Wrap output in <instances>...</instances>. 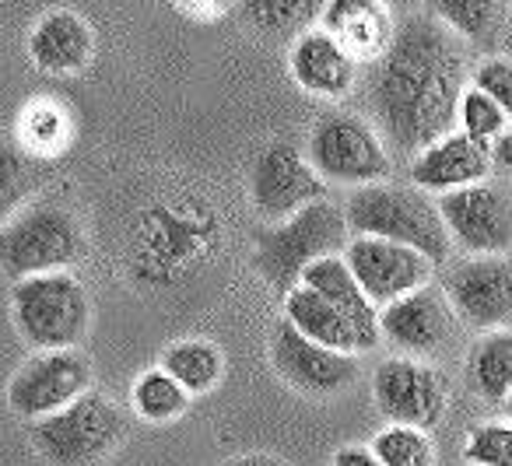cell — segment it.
<instances>
[{
	"instance_id": "11",
	"label": "cell",
	"mask_w": 512,
	"mask_h": 466,
	"mask_svg": "<svg viewBox=\"0 0 512 466\" xmlns=\"http://www.w3.org/2000/svg\"><path fill=\"white\" fill-rule=\"evenodd\" d=\"M456 319L477 333L512 330V263L505 256H470L442 281Z\"/></svg>"
},
{
	"instance_id": "23",
	"label": "cell",
	"mask_w": 512,
	"mask_h": 466,
	"mask_svg": "<svg viewBox=\"0 0 512 466\" xmlns=\"http://www.w3.org/2000/svg\"><path fill=\"white\" fill-rule=\"evenodd\" d=\"M186 393H211L221 382V372H225V358L221 351L211 344V340H176V344L165 347L162 365Z\"/></svg>"
},
{
	"instance_id": "36",
	"label": "cell",
	"mask_w": 512,
	"mask_h": 466,
	"mask_svg": "<svg viewBox=\"0 0 512 466\" xmlns=\"http://www.w3.org/2000/svg\"><path fill=\"white\" fill-rule=\"evenodd\" d=\"M509 137H512V134H509Z\"/></svg>"
},
{
	"instance_id": "3",
	"label": "cell",
	"mask_w": 512,
	"mask_h": 466,
	"mask_svg": "<svg viewBox=\"0 0 512 466\" xmlns=\"http://www.w3.org/2000/svg\"><path fill=\"white\" fill-rule=\"evenodd\" d=\"M348 242L351 228L341 207L330 204V200H316L295 218L256 232L253 267L278 295L288 298L302 284L309 267L330 260V256H341Z\"/></svg>"
},
{
	"instance_id": "6",
	"label": "cell",
	"mask_w": 512,
	"mask_h": 466,
	"mask_svg": "<svg viewBox=\"0 0 512 466\" xmlns=\"http://www.w3.org/2000/svg\"><path fill=\"white\" fill-rule=\"evenodd\" d=\"M306 158L323 183L358 186V190L383 183L393 172V155L386 151L372 120L344 109H330L316 120Z\"/></svg>"
},
{
	"instance_id": "5",
	"label": "cell",
	"mask_w": 512,
	"mask_h": 466,
	"mask_svg": "<svg viewBox=\"0 0 512 466\" xmlns=\"http://www.w3.org/2000/svg\"><path fill=\"white\" fill-rule=\"evenodd\" d=\"M11 316L25 344L39 351H78L92 323L88 291L71 270L39 274L15 284Z\"/></svg>"
},
{
	"instance_id": "24",
	"label": "cell",
	"mask_w": 512,
	"mask_h": 466,
	"mask_svg": "<svg viewBox=\"0 0 512 466\" xmlns=\"http://www.w3.org/2000/svg\"><path fill=\"white\" fill-rule=\"evenodd\" d=\"M130 403H134L141 421L165 424V421H176L190 407V393L165 368H151V372L137 375L134 389H130Z\"/></svg>"
},
{
	"instance_id": "8",
	"label": "cell",
	"mask_w": 512,
	"mask_h": 466,
	"mask_svg": "<svg viewBox=\"0 0 512 466\" xmlns=\"http://www.w3.org/2000/svg\"><path fill=\"white\" fill-rule=\"evenodd\" d=\"M323 193L327 183L316 176L309 158L295 144L274 141L256 155L249 172V200H253V211L271 225L295 218L309 204L323 200Z\"/></svg>"
},
{
	"instance_id": "7",
	"label": "cell",
	"mask_w": 512,
	"mask_h": 466,
	"mask_svg": "<svg viewBox=\"0 0 512 466\" xmlns=\"http://www.w3.org/2000/svg\"><path fill=\"white\" fill-rule=\"evenodd\" d=\"M123 431H127L123 410L92 389L71 407L32 424V445L53 466H92L116 449Z\"/></svg>"
},
{
	"instance_id": "16",
	"label": "cell",
	"mask_w": 512,
	"mask_h": 466,
	"mask_svg": "<svg viewBox=\"0 0 512 466\" xmlns=\"http://www.w3.org/2000/svg\"><path fill=\"white\" fill-rule=\"evenodd\" d=\"M488 172H491V148L470 141L460 130L435 141L432 148H425L411 162L414 186L425 193H439V197H446L453 190H467V186L477 183H488Z\"/></svg>"
},
{
	"instance_id": "28",
	"label": "cell",
	"mask_w": 512,
	"mask_h": 466,
	"mask_svg": "<svg viewBox=\"0 0 512 466\" xmlns=\"http://www.w3.org/2000/svg\"><path fill=\"white\" fill-rule=\"evenodd\" d=\"M456 123H460V134H467L470 141L477 144H488L491 141H502L505 137V127H509V116L502 113L498 102H491L481 88L467 85L460 99V109H456Z\"/></svg>"
},
{
	"instance_id": "34",
	"label": "cell",
	"mask_w": 512,
	"mask_h": 466,
	"mask_svg": "<svg viewBox=\"0 0 512 466\" xmlns=\"http://www.w3.org/2000/svg\"><path fill=\"white\" fill-rule=\"evenodd\" d=\"M225 466H288L281 456H274V452H242V456L228 459Z\"/></svg>"
},
{
	"instance_id": "1",
	"label": "cell",
	"mask_w": 512,
	"mask_h": 466,
	"mask_svg": "<svg viewBox=\"0 0 512 466\" xmlns=\"http://www.w3.org/2000/svg\"><path fill=\"white\" fill-rule=\"evenodd\" d=\"M467 92V50L460 36L428 11L397 18L393 43L369 64L365 99L372 127L386 151L418 158L425 148L453 134L456 109Z\"/></svg>"
},
{
	"instance_id": "31",
	"label": "cell",
	"mask_w": 512,
	"mask_h": 466,
	"mask_svg": "<svg viewBox=\"0 0 512 466\" xmlns=\"http://www.w3.org/2000/svg\"><path fill=\"white\" fill-rule=\"evenodd\" d=\"M474 88H481L491 102L502 106V113L512 120V60L488 57L474 67Z\"/></svg>"
},
{
	"instance_id": "26",
	"label": "cell",
	"mask_w": 512,
	"mask_h": 466,
	"mask_svg": "<svg viewBox=\"0 0 512 466\" xmlns=\"http://www.w3.org/2000/svg\"><path fill=\"white\" fill-rule=\"evenodd\" d=\"M383 466H435V445L428 431L390 424L369 445Z\"/></svg>"
},
{
	"instance_id": "15",
	"label": "cell",
	"mask_w": 512,
	"mask_h": 466,
	"mask_svg": "<svg viewBox=\"0 0 512 466\" xmlns=\"http://www.w3.org/2000/svg\"><path fill=\"white\" fill-rule=\"evenodd\" d=\"M271 365L288 386L309 396H334L358 379L355 354L330 351V347L302 337L288 319L274 323L271 330Z\"/></svg>"
},
{
	"instance_id": "20",
	"label": "cell",
	"mask_w": 512,
	"mask_h": 466,
	"mask_svg": "<svg viewBox=\"0 0 512 466\" xmlns=\"http://www.w3.org/2000/svg\"><path fill=\"white\" fill-rule=\"evenodd\" d=\"M323 29L330 36L341 39V46L351 57L362 64H376L393 43V15L383 4H369V0H334V4H323Z\"/></svg>"
},
{
	"instance_id": "25",
	"label": "cell",
	"mask_w": 512,
	"mask_h": 466,
	"mask_svg": "<svg viewBox=\"0 0 512 466\" xmlns=\"http://www.w3.org/2000/svg\"><path fill=\"white\" fill-rule=\"evenodd\" d=\"M432 15L453 36L470 39V43H491L505 22V4H488V0H439V4H432Z\"/></svg>"
},
{
	"instance_id": "32",
	"label": "cell",
	"mask_w": 512,
	"mask_h": 466,
	"mask_svg": "<svg viewBox=\"0 0 512 466\" xmlns=\"http://www.w3.org/2000/svg\"><path fill=\"white\" fill-rule=\"evenodd\" d=\"M67 137V120L53 106H32L25 113V141L36 151H57Z\"/></svg>"
},
{
	"instance_id": "29",
	"label": "cell",
	"mask_w": 512,
	"mask_h": 466,
	"mask_svg": "<svg viewBox=\"0 0 512 466\" xmlns=\"http://www.w3.org/2000/svg\"><path fill=\"white\" fill-rule=\"evenodd\" d=\"M463 456L470 466H512V421H484L467 431Z\"/></svg>"
},
{
	"instance_id": "35",
	"label": "cell",
	"mask_w": 512,
	"mask_h": 466,
	"mask_svg": "<svg viewBox=\"0 0 512 466\" xmlns=\"http://www.w3.org/2000/svg\"><path fill=\"white\" fill-rule=\"evenodd\" d=\"M502 407H505V414H509V421H512V393H509V400H505Z\"/></svg>"
},
{
	"instance_id": "14",
	"label": "cell",
	"mask_w": 512,
	"mask_h": 466,
	"mask_svg": "<svg viewBox=\"0 0 512 466\" xmlns=\"http://www.w3.org/2000/svg\"><path fill=\"white\" fill-rule=\"evenodd\" d=\"M456 330H460V319L446 291L435 284L379 309V333L393 347H400L404 358H439L456 340Z\"/></svg>"
},
{
	"instance_id": "21",
	"label": "cell",
	"mask_w": 512,
	"mask_h": 466,
	"mask_svg": "<svg viewBox=\"0 0 512 466\" xmlns=\"http://www.w3.org/2000/svg\"><path fill=\"white\" fill-rule=\"evenodd\" d=\"M285 319L302 337L316 340V344L330 347V351L358 354V337L348 326V319H344L320 291L306 288V284H299V288L285 298Z\"/></svg>"
},
{
	"instance_id": "19",
	"label": "cell",
	"mask_w": 512,
	"mask_h": 466,
	"mask_svg": "<svg viewBox=\"0 0 512 466\" xmlns=\"http://www.w3.org/2000/svg\"><path fill=\"white\" fill-rule=\"evenodd\" d=\"M32 64L46 74H78L95 53V36L88 22L74 11H50L36 22L29 36Z\"/></svg>"
},
{
	"instance_id": "30",
	"label": "cell",
	"mask_w": 512,
	"mask_h": 466,
	"mask_svg": "<svg viewBox=\"0 0 512 466\" xmlns=\"http://www.w3.org/2000/svg\"><path fill=\"white\" fill-rule=\"evenodd\" d=\"M25 190H29V165L11 148H0V228L18 214Z\"/></svg>"
},
{
	"instance_id": "12",
	"label": "cell",
	"mask_w": 512,
	"mask_h": 466,
	"mask_svg": "<svg viewBox=\"0 0 512 466\" xmlns=\"http://www.w3.org/2000/svg\"><path fill=\"white\" fill-rule=\"evenodd\" d=\"M449 239L470 256H505L512 246V193L477 183L435 200Z\"/></svg>"
},
{
	"instance_id": "10",
	"label": "cell",
	"mask_w": 512,
	"mask_h": 466,
	"mask_svg": "<svg viewBox=\"0 0 512 466\" xmlns=\"http://www.w3.org/2000/svg\"><path fill=\"white\" fill-rule=\"evenodd\" d=\"M372 400L390 424L435 428L449 407L446 379L418 358H386L372 372Z\"/></svg>"
},
{
	"instance_id": "4",
	"label": "cell",
	"mask_w": 512,
	"mask_h": 466,
	"mask_svg": "<svg viewBox=\"0 0 512 466\" xmlns=\"http://www.w3.org/2000/svg\"><path fill=\"white\" fill-rule=\"evenodd\" d=\"M85 253L81 225L57 200H36L0 228V270L15 281L71 270Z\"/></svg>"
},
{
	"instance_id": "33",
	"label": "cell",
	"mask_w": 512,
	"mask_h": 466,
	"mask_svg": "<svg viewBox=\"0 0 512 466\" xmlns=\"http://www.w3.org/2000/svg\"><path fill=\"white\" fill-rule=\"evenodd\" d=\"M330 466H383V463H379V456L369 445H348V449L337 452Z\"/></svg>"
},
{
	"instance_id": "17",
	"label": "cell",
	"mask_w": 512,
	"mask_h": 466,
	"mask_svg": "<svg viewBox=\"0 0 512 466\" xmlns=\"http://www.w3.org/2000/svg\"><path fill=\"white\" fill-rule=\"evenodd\" d=\"M292 78L309 95L344 99L358 81V60L327 29H309L292 46Z\"/></svg>"
},
{
	"instance_id": "22",
	"label": "cell",
	"mask_w": 512,
	"mask_h": 466,
	"mask_svg": "<svg viewBox=\"0 0 512 466\" xmlns=\"http://www.w3.org/2000/svg\"><path fill=\"white\" fill-rule=\"evenodd\" d=\"M467 382L481 400L505 403L512 393V330L484 333L467 354Z\"/></svg>"
},
{
	"instance_id": "27",
	"label": "cell",
	"mask_w": 512,
	"mask_h": 466,
	"mask_svg": "<svg viewBox=\"0 0 512 466\" xmlns=\"http://www.w3.org/2000/svg\"><path fill=\"white\" fill-rule=\"evenodd\" d=\"M246 18L260 32H271V36H292V32H309V22L316 15H323V4L313 0H256V4H242Z\"/></svg>"
},
{
	"instance_id": "18",
	"label": "cell",
	"mask_w": 512,
	"mask_h": 466,
	"mask_svg": "<svg viewBox=\"0 0 512 466\" xmlns=\"http://www.w3.org/2000/svg\"><path fill=\"white\" fill-rule=\"evenodd\" d=\"M302 284L320 291V295L348 319V326L358 337V351L379 347V337H383V333H379V309H376V302L365 295L362 284L355 281V274L348 270L344 256H330V260H320L316 267H309Z\"/></svg>"
},
{
	"instance_id": "13",
	"label": "cell",
	"mask_w": 512,
	"mask_h": 466,
	"mask_svg": "<svg viewBox=\"0 0 512 466\" xmlns=\"http://www.w3.org/2000/svg\"><path fill=\"white\" fill-rule=\"evenodd\" d=\"M344 263L365 288V295L376 302V309H386V305L428 288L435 274V263L414 249L386 239H365V235H351Z\"/></svg>"
},
{
	"instance_id": "2",
	"label": "cell",
	"mask_w": 512,
	"mask_h": 466,
	"mask_svg": "<svg viewBox=\"0 0 512 466\" xmlns=\"http://www.w3.org/2000/svg\"><path fill=\"white\" fill-rule=\"evenodd\" d=\"M344 218H348L351 235L397 242V246H407L425 260H432L435 267L446 263L453 253V239L446 232L439 204L418 186H362L344 204Z\"/></svg>"
},
{
	"instance_id": "9",
	"label": "cell",
	"mask_w": 512,
	"mask_h": 466,
	"mask_svg": "<svg viewBox=\"0 0 512 466\" xmlns=\"http://www.w3.org/2000/svg\"><path fill=\"white\" fill-rule=\"evenodd\" d=\"M85 393H92V365L81 351H39L8 382L11 410L32 424L71 407Z\"/></svg>"
}]
</instances>
